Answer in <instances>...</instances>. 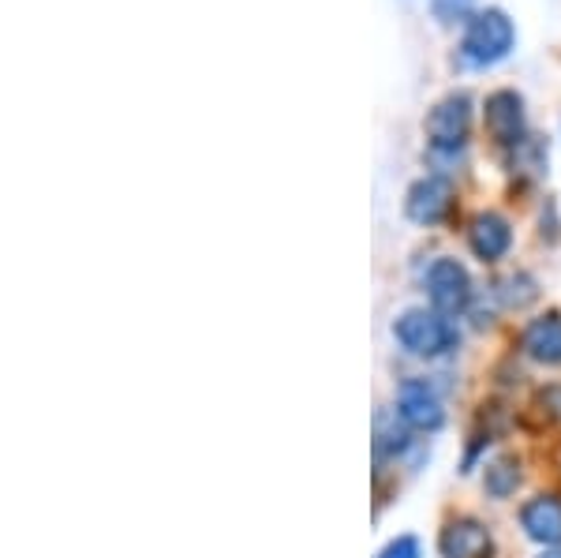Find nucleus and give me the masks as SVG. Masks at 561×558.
Wrapping results in <instances>:
<instances>
[{
    "label": "nucleus",
    "mask_w": 561,
    "mask_h": 558,
    "mask_svg": "<svg viewBox=\"0 0 561 558\" xmlns=\"http://www.w3.org/2000/svg\"><path fill=\"white\" fill-rule=\"evenodd\" d=\"M539 558H561V551H558V547H547V551H542Z\"/></svg>",
    "instance_id": "nucleus-18"
},
{
    "label": "nucleus",
    "mask_w": 561,
    "mask_h": 558,
    "mask_svg": "<svg viewBox=\"0 0 561 558\" xmlns=\"http://www.w3.org/2000/svg\"><path fill=\"white\" fill-rule=\"evenodd\" d=\"M513 42H517V26L502 8H483L476 12L465 26V42H460V60L472 68L497 65L502 57H510Z\"/></svg>",
    "instance_id": "nucleus-2"
},
{
    "label": "nucleus",
    "mask_w": 561,
    "mask_h": 558,
    "mask_svg": "<svg viewBox=\"0 0 561 558\" xmlns=\"http://www.w3.org/2000/svg\"><path fill=\"white\" fill-rule=\"evenodd\" d=\"M454 210V187L446 176H423L409 187V200H404V214L415 225H438L449 218Z\"/></svg>",
    "instance_id": "nucleus-7"
},
{
    "label": "nucleus",
    "mask_w": 561,
    "mask_h": 558,
    "mask_svg": "<svg viewBox=\"0 0 561 558\" xmlns=\"http://www.w3.org/2000/svg\"><path fill=\"white\" fill-rule=\"evenodd\" d=\"M427 296L431 308L442 315H460L472 304V277H468L465 263L457 259H434V266L427 270Z\"/></svg>",
    "instance_id": "nucleus-4"
},
{
    "label": "nucleus",
    "mask_w": 561,
    "mask_h": 558,
    "mask_svg": "<svg viewBox=\"0 0 561 558\" xmlns=\"http://www.w3.org/2000/svg\"><path fill=\"white\" fill-rule=\"evenodd\" d=\"M494 293H497V300H502L505 308H528V304L539 296L536 277H531V274H510V277H502V282L494 285Z\"/></svg>",
    "instance_id": "nucleus-14"
},
{
    "label": "nucleus",
    "mask_w": 561,
    "mask_h": 558,
    "mask_svg": "<svg viewBox=\"0 0 561 558\" xmlns=\"http://www.w3.org/2000/svg\"><path fill=\"white\" fill-rule=\"evenodd\" d=\"M468 248H472V255L483 259V263H497V259H505L513 248V225L494 210L479 214V218H472V225H468Z\"/></svg>",
    "instance_id": "nucleus-9"
},
{
    "label": "nucleus",
    "mask_w": 561,
    "mask_h": 558,
    "mask_svg": "<svg viewBox=\"0 0 561 558\" xmlns=\"http://www.w3.org/2000/svg\"><path fill=\"white\" fill-rule=\"evenodd\" d=\"M438 555L442 558H491L494 555V539L491 528L476 517H457L442 528L438 536Z\"/></svg>",
    "instance_id": "nucleus-8"
},
{
    "label": "nucleus",
    "mask_w": 561,
    "mask_h": 558,
    "mask_svg": "<svg viewBox=\"0 0 561 558\" xmlns=\"http://www.w3.org/2000/svg\"><path fill=\"white\" fill-rule=\"evenodd\" d=\"M431 8H434V15H438V23H460V20H468L472 15V8H476V0H431Z\"/></svg>",
    "instance_id": "nucleus-16"
},
{
    "label": "nucleus",
    "mask_w": 561,
    "mask_h": 558,
    "mask_svg": "<svg viewBox=\"0 0 561 558\" xmlns=\"http://www.w3.org/2000/svg\"><path fill=\"white\" fill-rule=\"evenodd\" d=\"M510 169L524 176H542V169H547V147H542L536 135L520 139L517 147L510 150Z\"/></svg>",
    "instance_id": "nucleus-13"
},
{
    "label": "nucleus",
    "mask_w": 561,
    "mask_h": 558,
    "mask_svg": "<svg viewBox=\"0 0 561 558\" xmlns=\"http://www.w3.org/2000/svg\"><path fill=\"white\" fill-rule=\"evenodd\" d=\"M393 338L404 353L434 360L446 356L460 345V330L454 327V319L434 308H409L393 319Z\"/></svg>",
    "instance_id": "nucleus-1"
},
{
    "label": "nucleus",
    "mask_w": 561,
    "mask_h": 558,
    "mask_svg": "<svg viewBox=\"0 0 561 558\" xmlns=\"http://www.w3.org/2000/svg\"><path fill=\"white\" fill-rule=\"evenodd\" d=\"M472 128V98L468 94H449L427 113V139L431 150L438 155H457Z\"/></svg>",
    "instance_id": "nucleus-3"
},
{
    "label": "nucleus",
    "mask_w": 561,
    "mask_h": 558,
    "mask_svg": "<svg viewBox=\"0 0 561 558\" xmlns=\"http://www.w3.org/2000/svg\"><path fill=\"white\" fill-rule=\"evenodd\" d=\"M483 488L491 499H510V494L520 488V465L513 462V457H497V462L486 465Z\"/></svg>",
    "instance_id": "nucleus-12"
},
{
    "label": "nucleus",
    "mask_w": 561,
    "mask_h": 558,
    "mask_svg": "<svg viewBox=\"0 0 561 558\" xmlns=\"http://www.w3.org/2000/svg\"><path fill=\"white\" fill-rule=\"evenodd\" d=\"M397 417L412 431H438L446 424V409H442L438 390L427 379H404L397 390Z\"/></svg>",
    "instance_id": "nucleus-6"
},
{
    "label": "nucleus",
    "mask_w": 561,
    "mask_h": 558,
    "mask_svg": "<svg viewBox=\"0 0 561 558\" xmlns=\"http://www.w3.org/2000/svg\"><path fill=\"white\" fill-rule=\"evenodd\" d=\"M520 528L528 539L542 547L561 544V499L558 494H536L520 506Z\"/></svg>",
    "instance_id": "nucleus-10"
},
{
    "label": "nucleus",
    "mask_w": 561,
    "mask_h": 558,
    "mask_svg": "<svg viewBox=\"0 0 561 558\" xmlns=\"http://www.w3.org/2000/svg\"><path fill=\"white\" fill-rule=\"evenodd\" d=\"M483 124L491 132L497 147L513 150L520 139H528V124H524V98L517 90H494L483 105Z\"/></svg>",
    "instance_id": "nucleus-5"
},
{
    "label": "nucleus",
    "mask_w": 561,
    "mask_h": 558,
    "mask_svg": "<svg viewBox=\"0 0 561 558\" xmlns=\"http://www.w3.org/2000/svg\"><path fill=\"white\" fill-rule=\"evenodd\" d=\"M409 424H404L401 417L389 420L386 412L378 417V428H375V449L378 454H401L404 446H409Z\"/></svg>",
    "instance_id": "nucleus-15"
},
{
    "label": "nucleus",
    "mask_w": 561,
    "mask_h": 558,
    "mask_svg": "<svg viewBox=\"0 0 561 558\" xmlns=\"http://www.w3.org/2000/svg\"><path fill=\"white\" fill-rule=\"evenodd\" d=\"M375 558H420V539L415 536H397L378 551Z\"/></svg>",
    "instance_id": "nucleus-17"
},
{
    "label": "nucleus",
    "mask_w": 561,
    "mask_h": 558,
    "mask_svg": "<svg viewBox=\"0 0 561 558\" xmlns=\"http://www.w3.org/2000/svg\"><path fill=\"white\" fill-rule=\"evenodd\" d=\"M524 353H528L536 364L558 367L561 364V315H542V319H531L524 327L520 338Z\"/></svg>",
    "instance_id": "nucleus-11"
}]
</instances>
